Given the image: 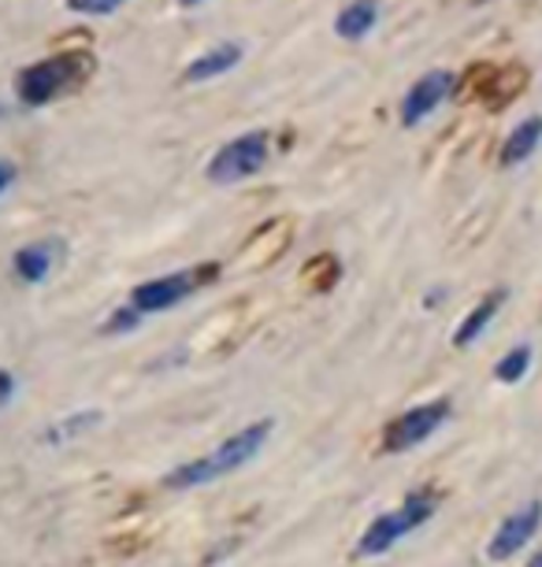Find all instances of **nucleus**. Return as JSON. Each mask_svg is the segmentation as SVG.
Listing matches in <instances>:
<instances>
[{"mask_svg":"<svg viewBox=\"0 0 542 567\" xmlns=\"http://www.w3.org/2000/svg\"><path fill=\"white\" fill-rule=\"evenodd\" d=\"M272 426H275L272 420H257V423L242 426V431H235L231 437H223L212 453L172 467L164 475V489H197V486L216 483L223 475H235L238 467H246L260 456V449L268 445V437H272Z\"/></svg>","mask_w":542,"mask_h":567,"instance_id":"1","label":"nucleus"},{"mask_svg":"<svg viewBox=\"0 0 542 567\" xmlns=\"http://www.w3.org/2000/svg\"><path fill=\"white\" fill-rule=\"evenodd\" d=\"M439 505H442L439 489H431V486L409 489L406 501H401L398 508L382 512V516H376V519L368 523L365 534L357 538L354 556H360V560H371V556H387L398 542H406L409 534H417L420 527H428V523L434 519V512H439Z\"/></svg>","mask_w":542,"mask_h":567,"instance_id":"2","label":"nucleus"},{"mask_svg":"<svg viewBox=\"0 0 542 567\" xmlns=\"http://www.w3.org/2000/svg\"><path fill=\"white\" fill-rule=\"evenodd\" d=\"M268 156H272V137L264 131L238 134L212 153V159L205 164V178L212 186H235V182L260 175L268 167Z\"/></svg>","mask_w":542,"mask_h":567,"instance_id":"3","label":"nucleus"},{"mask_svg":"<svg viewBox=\"0 0 542 567\" xmlns=\"http://www.w3.org/2000/svg\"><path fill=\"white\" fill-rule=\"evenodd\" d=\"M450 415H453L450 398L412 404V409L401 412L398 420L387 423V431H382V449H387V453H412V449H420L428 437L439 434L442 426L450 423Z\"/></svg>","mask_w":542,"mask_h":567,"instance_id":"4","label":"nucleus"},{"mask_svg":"<svg viewBox=\"0 0 542 567\" xmlns=\"http://www.w3.org/2000/svg\"><path fill=\"white\" fill-rule=\"evenodd\" d=\"M216 275V267H194V271H172V275H161V278H149V282L134 286L131 290V305L137 316H156V312H167V308L183 305L186 297H194L201 290L205 278Z\"/></svg>","mask_w":542,"mask_h":567,"instance_id":"5","label":"nucleus"},{"mask_svg":"<svg viewBox=\"0 0 542 567\" xmlns=\"http://www.w3.org/2000/svg\"><path fill=\"white\" fill-rule=\"evenodd\" d=\"M82 71L86 68L74 56L41 60L19 74V101H23L27 109H41V104H49L52 97H60L63 90H71V82H79Z\"/></svg>","mask_w":542,"mask_h":567,"instance_id":"6","label":"nucleus"},{"mask_svg":"<svg viewBox=\"0 0 542 567\" xmlns=\"http://www.w3.org/2000/svg\"><path fill=\"white\" fill-rule=\"evenodd\" d=\"M539 527H542V501L531 497L520 508L509 512L502 523H498L494 538L487 542V556H491L494 564L513 560V556H520V553L528 549L531 538L539 534Z\"/></svg>","mask_w":542,"mask_h":567,"instance_id":"7","label":"nucleus"},{"mask_svg":"<svg viewBox=\"0 0 542 567\" xmlns=\"http://www.w3.org/2000/svg\"><path fill=\"white\" fill-rule=\"evenodd\" d=\"M453 90H457L453 71L439 68V71L420 74V79L409 85L406 97H401V123H406L409 131H412V126H420V123H428L431 115L453 97Z\"/></svg>","mask_w":542,"mask_h":567,"instance_id":"8","label":"nucleus"},{"mask_svg":"<svg viewBox=\"0 0 542 567\" xmlns=\"http://www.w3.org/2000/svg\"><path fill=\"white\" fill-rule=\"evenodd\" d=\"M246 56V45L242 41H219V45H212L208 52H201V56L190 63L183 71V82L190 85H201V82H212V79H223V74H231Z\"/></svg>","mask_w":542,"mask_h":567,"instance_id":"9","label":"nucleus"},{"mask_svg":"<svg viewBox=\"0 0 542 567\" xmlns=\"http://www.w3.org/2000/svg\"><path fill=\"white\" fill-rule=\"evenodd\" d=\"M505 305V290H491L487 297H480L475 301V308L469 316L457 323V330H453V346L457 349H469V346H475V341L483 338V330L494 323V316H498V308Z\"/></svg>","mask_w":542,"mask_h":567,"instance_id":"10","label":"nucleus"},{"mask_svg":"<svg viewBox=\"0 0 542 567\" xmlns=\"http://www.w3.org/2000/svg\"><path fill=\"white\" fill-rule=\"evenodd\" d=\"M379 23V0H349L335 19V34L342 41H365Z\"/></svg>","mask_w":542,"mask_h":567,"instance_id":"11","label":"nucleus"},{"mask_svg":"<svg viewBox=\"0 0 542 567\" xmlns=\"http://www.w3.org/2000/svg\"><path fill=\"white\" fill-rule=\"evenodd\" d=\"M539 145H542V115H531V120H524L513 134L505 137L498 164H502V167H520V164H528V159L539 153Z\"/></svg>","mask_w":542,"mask_h":567,"instance_id":"12","label":"nucleus"},{"mask_svg":"<svg viewBox=\"0 0 542 567\" xmlns=\"http://www.w3.org/2000/svg\"><path fill=\"white\" fill-rule=\"evenodd\" d=\"M57 256H60V245L57 241L23 245V249L16 252V275L23 278V282H30V286L45 282L49 271L57 267Z\"/></svg>","mask_w":542,"mask_h":567,"instance_id":"13","label":"nucleus"},{"mask_svg":"<svg viewBox=\"0 0 542 567\" xmlns=\"http://www.w3.org/2000/svg\"><path fill=\"white\" fill-rule=\"evenodd\" d=\"M104 423V415L98 409H90V412H71V415H63V420L57 426H49L45 431V442L49 445H63V442H74V437H82V434H90L93 426H101Z\"/></svg>","mask_w":542,"mask_h":567,"instance_id":"14","label":"nucleus"},{"mask_svg":"<svg viewBox=\"0 0 542 567\" xmlns=\"http://www.w3.org/2000/svg\"><path fill=\"white\" fill-rule=\"evenodd\" d=\"M531 360H535V349H531L528 341H520V346H513L502 360L494 363V379L502 382V386H517V382L528 379Z\"/></svg>","mask_w":542,"mask_h":567,"instance_id":"15","label":"nucleus"},{"mask_svg":"<svg viewBox=\"0 0 542 567\" xmlns=\"http://www.w3.org/2000/svg\"><path fill=\"white\" fill-rule=\"evenodd\" d=\"M301 278H305L308 286H313L316 293H327L338 282V278H342V264H338L335 256H316V260L301 271Z\"/></svg>","mask_w":542,"mask_h":567,"instance_id":"16","label":"nucleus"},{"mask_svg":"<svg viewBox=\"0 0 542 567\" xmlns=\"http://www.w3.org/2000/svg\"><path fill=\"white\" fill-rule=\"evenodd\" d=\"M137 327H142V316H137L131 305H123V308H115L101 330L104 334H126V330H137Z\"/></svg>","mask_w":542,"mask_h":567,"instance_id":"17","label":"nucleus"},{"mask_svg":"<svg viewBox=\"0 0 542 567\" xmlns=\"http://www.w3.org/2000/svg\"><path fill=\"white\" fill-rule=\"evenodd\" d=\"M123 4L126 0H68V8L79 16H112V12H120Z\"/></svg>","mask_w":542,"mask_h":567,"instance_id":"18","label":"nucleus"},{"mask_svg":"<svg viewBox=\"0 0 542 567\" xmlns=\"http://www.w3.org/2000/svg\"><path fill=\"white\" fill-rule=\"evenodd\" d=\"M16 390H19L16 374H12V371H4V368H0V409H4V404H12V398H16Z\"/></svg>","mask_w":542,"mask_h":567,"instance_id":"19","label":"nucleus"},{"mask_svg":"<svg viewBox=\"0 0 542 567\" xmlns=\"http://www.w3.org/2000/svg\"><path fill=\"white\" fill-rule=\"evenodd\" d=\"M12 182H16V167L8 164V159H0V194H4V189L12 186Z\"/></svg>","mask_w":542,"mask_h":567,"instance_id":"20","label":"nucleus"},{"mask_svg":"<svg viewBox=\"0 0 542 567\" xmlns=\"http://www.w3.org/2000/svg\"><path fill=\"white\" fill-rule=\"evenodd\" d=\"M524 567H542V549H535V553H531Z\"/></svg>","mask_w":542,"mask_h":567,"instance_id":"21","label":"nucleus"},{"mask_svg":"<svg viewBox=\"0 0 542 567\" xmlns=\"http://www.w3.org/2000/svg\"><path fill=\"white\" fill-rule=\"evenodd\" d=\"M183 8H197V4H205V0H178Z\"/></svg>","mask_w":542,"mask_h":567,"instance_id":"22","label":"nucleus"},{"mask_svg":"<svg viewBox=\"0 0 542 567\" xmlns=\"http://www.w3.org/2000/svg\"><path fill=\"white\" fill-rule=\"evenodd\" d=\"M0 115H4V104H0Z\"/></svg>","mask_w":542,"mask_h":567,"instance_id":"23","label":"nucleus"}]
</instances>
